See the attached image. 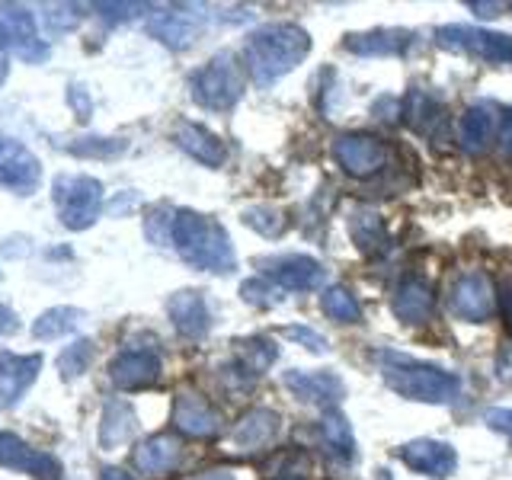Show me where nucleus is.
Listing matches in <instances>:
<instances>
[{
	"label": "nucleus",
	"mask_w": 512,
	"mask_h": 480,
	"mask_svg": "<svg viewBox=\"0 0 512 480\" xmlns=\"http://www.w3.org/2000/svg\"><path fill=\"white\" fill-rule=\"evenodd\" d=\"M68 103L74 106V112H77L80 119H90V100H87V90L84 87L71 84L68 87Z\"/></svg>",
	"instance_id": "42"
},
{
	"label": "nucleus",
	"mask_w": 512,
	"mask_h": 480,
	"mask_svg": "<svg viewBox=\"0 0 512 480\" xmlns=\"http://www.w3.org/2000/svg\"><path fill=\"white\" fill-rule=\"evenodd\" d=\"M282 333L288 336V340L301 343L304 349H311V352H330L327 336H320V333L311 330V327H282Z\"/></svg>",
	"instance_id": "37"
},
{
	"label": "nucleus",
	"mask_w": 512,
	"mask_h": 480,
	"mask_svg": "<svg viewBox=\"0 0 512 480\" xmlns=\"http://www.w3.org/2000/svg\"><path fill=\"white\" fill-rule=\"evenodd\" d=\"M311 52V36L295 23H269L247 39L244 61L260 87H272L279 77L295 71Z\"/></svg>",
	"instance_id": "2"
},
{
	"label": "nucleus",
	"mask_w": 512,
	"mask_h": 480,
	"mask_svg": "<svg viewBox=\"0 0 512 480\" xmlns=\"http://www.w3.org/2000/svg\"><path fill=\"white\" fill-rule=\"evenodd\" d=\"M500 141H503V151L512 154V112L503 116V132H500Z\"/></svg>",
	"instance_id": "45"
},
{
	"label": "nucleus",
	"mask_w": 512,
	"mask_h": 480,
	"mask_svg": "<svg viewBox=\"0 0 512 480\" xmlns=\"http://www.w3.org/2000/svg\"><path fill=\"white\" fill-rule=\"evenodd\" d=\"M477 16H496V13H500L503 10V4H484V0H471V4H468Z\"/></svg>",
	"instance_id": "44"
},
{
	"label": "nucleus",
	"mask_w": 512,
	"mask_h": 480,
	"mask_svg": "<svg viewBox=\"0 0 512 480\" xmlns=\"http://www.w3.org/2000/svg\"><path fill=\"white\" fill-rule=\"evenodd\" d=\"M148 32L167 48H186L202 32V16L192 7H164L148 20Z\"/></svg>",
	"instance_id": "16"
},
{
	"label": "nucleus",
	"mask_w": 512,
	"mask_h": 480,
	"mask_svg": "<svg viewBox=\"0 0 512 480\" xmlns=\"http://www.w3.org/2000/svg\"><path fill=\"white\" fill-rule=\"evenodd\" d=\"M0 468L32 474L36 480H61V461L42 448L26 445L13 432H0Z\"/></svg>",
	"instance_id": "10"
},
{
	"label": "nucleus",
	"mask_w": 512,
	"mask_h": 480,
	"mask_svg": "<svg viewBox=\"0 0 512 480\" xmlns=\"http://www.w3.org/2000/svg\"><path fill=\"white\" fill-rule=\"evenodd\" d=\"M333 157H336V164L343 167V173L356 176V180H365V176H375L384 164H388V144L375 135L352 132V135H340L333 141Z\"/></svg>",
	"instance_id": "8"
},
{
	"label": "nucleus",
	"mask_w": 512,
	"mask_h": 480,
	"mask_svg": "<svg viewBox=\"0 0 512 480\" xmlns=\"http://www.w3.org/2000/svg\"><path fill=\"white\" fill-rule=\"evenodd\" d=\"M109 378L122 391H141L160 381V356L154 349H125L109 362Z\"/></svg>",
	"instance_id": "12"
},
{
	"label": "nucleus",
	"mask_w": 512,
	"mask_h": 480,
	"mask_svg": "<svg viewBox=\"0 0 512 480\" xmlns=\"http://www.w3.org/2000/svg\"><path fill=\"white\" fill-rule=\"evenodd\" d=\"M100 480H135L132 474H125L122 468H103Z\"/></svg>",
	"instance_id": "48"
},
{
	"label": "nucleus",
	"mask_w": 512,
	"mask_h": 480,
	"mask_svg": "<svg viewBox=\"0 0 512 480\" xmlns=\"http://www.w3.org/2000/svg\"><path fill=\"white\" fill-rule=\"evenodd\" d=\"M52 202L68 231H87L103 212V183L93 176H58L52 183Z\"/></svg>",
	"instance_id": "4"
},
{
	"label": "nucleus",
	"mask_w": 512,
	"mask_h": 480,
	"mask_svg": "<svg viewBox=\"0 0 512 480\" xmlns=\"http://www.w3.org/2000/svg\"><path fill=\"white\" fill-rule=\"evenodd\" d=\"M128 148L125 141L119 138H77V144H68V151L77 154V157H119L122 151Z\"/></svg>",
	"instance_id": "33"
},
{
	"label": "nucleus",
	"mask_w": 512,
	"mask_h": 480,
	"mask_svg": "<svg viewBox=\"0 0 512 480\" xmlns=\"http://www.w3.org/2000/svg\"><path fill=\"white\" fill-rule=\"evenodd\" d=\"M173 426L192 439H208L221 432V416L196 391H180L173 400Z\"/></svg>",
	"instance_id": "14"
},
{
	"label": "nucleus",
	"mask_w": 512,
	"mask_h": 480,
	"mask_svg": "<svg viewBox=\"0 0 512 480\" xmlns=\"http://www.w3.org/2000/svg\"><path fill=\"white\" fill-rule=\"evenodd\" d=\"M436 311V288L426 279H404L394 292V314L404 324H426Z\"/></svg>",
	"instance_id": "20"
},
{
	"label": "nucleus",
	"mask_w": 512,
	"mask_h": 480,
	"mask_svg": "<svg viewBox=\"0 0 512 480\" xmlns=\"http://www.w3.org/2000/svg\"><path fill=\"white\" fill-rule=\"evenodd\" d=\"M378 372L384 384L404 400H420V404H452L461 391V381L452 372H442L439 365L416 362L407 352L381 349Z\"/></svg>",
	"instance_id": "3"
},
{
	"label": "nucleus",
	"mask_w": 512,
	"mask_h": 480,
	"mask_svg": "<svg viewBox=\"0 0 512 480\" xmlns=\"http://www.w3.org/2000/svg\"><path fill=\"white\" fill-rule=\"evenodd\" d=\"M448 304L461 320H471V324H484L493 314L496 304V288L484 276V272H464L461 279H455L452 292H448Z\"/></svg>",
	"instance_id": "9"
},
{
	"label": "nucleus",
	"mask_w": 512,
	"mask_h": 480,
	"mask_svg": "<svg viewBox=\"0 0 512 480\" xmlns=\"http://www.w3.org/2000/svg\"><path fill=\"white\" fill-rule=\"evenodd\" d=\"M285 480H301V477H285Z\"/></svg>",
	"instance_id": "49"
},
{
	"label": "nucleus",
	"mask_w": 512,
	"mask_h": 480,
	"mask_svg": "<svg viewBox=\"0 0 512 480\" xmlns=\"http://www.w3.org/2000/svg\"><path fill=\"white\" fill-rule=\"evenodd\" d=\"M10 52H13V42H10V29H7V23L0 20V87H4V80H7V58H10Z\"/></svg>",
	"instance_id": "41"
},
{
	"label": "nucleus",
	"mask_w": 512,
	"mask_h": 480,
	"mask_svg": "<svg viewBox=\"0 0 512 480\" xmlns=\"http://www.w3.org/2000/svg\"><path fill=\"white\" fill-rule=\"evenodd\" d=\"M42 183V164L23 141L0 135V189L13 196H32Z\"/></svg>",
	"instance_id": "7"
},
{
	"label": "nucleus",
	"mask_w": 512,
	"mask_h": 480,
	"mask_svg": "<svg viewBox=\"0 0 512 480\" xmlns=\"http://www.w3.org/2000/svg\"><path fill=\"white\" fill-rule=\"evenodd\" d=\"M400 461H404L410 471L426 474V477H452L458 468L455 448L436 439H416V442L400 445Z\"/></svg>",
	"instance_id": "15"
},
{
	"label": "nucleus",
	"mask_w": 512,
	"mask_h": 480,
	"mask_svg": "<svg viewBox=\"0 0 512 480\" xmlns=\"http://www.w3.org/2000/svg\"><path fill=\"white\" fill-rule=\"evenodd\" d=\"M320 308H324V314H327L330 320H336V324H356V320H362L359 301L352 298L343 285L327 288L324 298H320Z\"/></svg>",
	"instance_id": "30"
},
{
	"label": "nucleus",
	"mask_w": 512,
	"mask_h": 480,
	"mask_svg": "<svg viewBox=\"0 0 512 480\" xmlns=\"http://www.w3.org/2000/svg\"><path fill=\"white\" fill-rule=\"evenodd\" d=\"M487 426L490 429H496V432H503V436L512 442V410H506V407H496V410H487Z\"/></svg>",
	"instance_id": "39"
},
{
	"label": "nucleus",
	"mask_w": 512,
	"mask_h": 480,
	"mask_svg": "<svg viewBox=\"0 0 512 480\" xmlns=\"http://www.w3.org/2000/svg\"><path fill=\"white\" fill-rule=\"evenodd\" d=\"M167 314L173 320V327L180 330L186 340H202V336L208 333V327H212V314H208L205 298L199 292H192V288L170 295Z\"/></svg>",
	"instance_id": "17"
},
{
	"label": "nucleus",
	"mask_w": 512,
	"mask_h": 480,
	"mask_svg": "<svg viewBox=\"0 0 512 480\" xmlns=\"http://www.w3.org/2000/svg\"><path fill=\"white\" fill-rule=\"evenodd\" d=\"M410 45V32L400 29H375L365 32V36H346V48L352 55H404Z\"/></svg>",
	"instance_id": "24"
},
{
	"label": "nucleus",
	"mask_w": 512,
	"mask_h": 480,
	"mask_svg": "<svg viewBox=\"0 0 512 480\" xmlns=\"http://www.w3.org/2000/svg\"><path fill=\"white\" fill-rule=\"evenodd\" d=\"M320 439L340 461L356 458V439H352V426L340 410H327L320 420Z\"/></svg>",
	"instance_id": "28"
},
{
	"label": "nucleus",
	"mask_w": 512,
	"mask_h": 480,
	"mask_svg": "<svg viewBox=\"0 0 512 480\" xmlns=\"http://www.w3.org/2000/svg\"><path fill=\"white\" fill-rule=\"evenodd\" d=\"M64 10H68V7H55V10H48V16H45L48 29L64 32V29H71V26L80 20V13H64Z\"/></svg>",
	"instance_id": "40"
},
{
	"label": "nucleus",
	"mask_w": 512,
	"mask_h": 480,
	"mask_svg": "<svg viewBox=\"0 0 512 480\" xmlns=\"http://www.w3.org/2000/svg\"><path fill=\"white\" fill-rule=\"evenodd\" d=\"M404 116H410L407 122L416 128V132H429V125L442 119V109H439L436 100H429V96L413 93V96H410V109L404 112Z\"/></svg>",
	"instance_id": "34"
},
{
	"label": "nucleus",
	"mask_w": 512,
	"mask_h": 480,
	"mask_svg": "<svg viewBox=\"0 0 512 480\" xmlns=\"http://www.w3.org/2000/svg\"><path fill=\"white\" fill-rule=\"evenodd\" d=\"M0 20H4L7 29H10L13 52L20 55L26 64H36V61L48 58V45L39 39L36 20L29 16V10H23V7H0Z\"/></svg>",
	"instance_id": "19"
},
{
	"label": "nucleus",
	"mask_w": 512,
	"mask_h": 480,
	"mask_svg": "<svg viewBox=\"0 0 512 480\" xmlns=\"http://www.w3.org/2000/svg\"><path fill=\"white\" fill-rule=\"evenodd\" d=\"M276 436H279V413L256 407L247 416H240V423L231 432V442L237 452H260V448L269 445Z\"/></svg>",
	"instance_id": "21"
},
{
	"label": "nucleus",
	"mask_w": 512,
	"mask_h": 480,
	"mask_svg": "<svg viewBox=\"0 0 512 480\" xmlns=\"http://www.w3.org/2000/svg\"><path fill=\"white\" fill-rule=\"evenodd\" d=\"M84 320V311L80 308H52L39 314V320L32 324V336L36 340H58V336H68L80 327Z\"/></svg>",
	"instance_id": "29"
},
{
	"label": "nucleus",
	"mask_w": 512,
	"mask_h": 480,
	"mask_svg": "<svg viewBox=\"0 0 512 480\" xmlns=\"http://www.w3.org/2000/svg\"><path fill=\"white\" fill-rule=\"evenodd\" d=\"M285 388L304 404H336L346 394V384L333 372H285Z\"/></svg>",
	"instance_id": "18"
},
{
	"label": "nucleus",
	"mask_w": 512,
	"mask_h": 480,
	"mask_svg": "<svg viewBox=\"0 0 512 480\" xmlns=\"http://www.w3.org/2000/svg\"><path fill=\"white\" fill-rule=\"evenodd\" d=\"M189 90H192V100H196L202 109L228 112L231 106H237L240 93H244V80H240V71H237V58L231 52L215 55L205 68H199L189 77Z\"/></svg>",
	"instance_id": "5"
},
{
	"label": "nucleus",
	"mask_w": 512,
	"mask_h": 480,
	"mask_svg": "<svg viewBox=\"0 0 512 480\" xmlns=\"http://www.w3.org/2000/svg\"><path fill=\"white\" fill-rule=\"evenodd\" d=\"M458 138H461V148L468 154L487 151V144L493 141V112L487 106H471L461 116Z\"/></svg>",
	"instance_id": "26"
},
{
	"label": "nucleus",
	"mask_w": 512,
	"mask_h": 480,
	"mask_svg": "<svg viewBox=\"0 0 512 480\" xmlns=\"http://www.w3.org/2000/svg\"><path fill=\"white\" fill-rule=\"evenodd\" d=\"M16 330H20V317H16L7 304H0V340H7Z\"/></svg>",
	"instance_id": "43"
},
{
	"label": "nucleus",
	"mask_w": 512,
	"mask_h": 480,
	"mask_svg": "<svg viewBox=\"0 0 512 480\" xmlns=\"http://www.w3.org/2000/svg\"><path fill=\"white\" fill-rule=\"evenodd\" d=\"M192 480H237L231 471H224V468H215V471H205V474H196Z\"/></svg>",
	"instance_id": "47"
},
{
	"label": "nucleus",
	"mask_w": 512,
	"mask_h": 480,
	"mask_svg": "<svg viewBox=\"0 0 512 480\" xmlns=\"http://www.w3.org/2000/svg\"><path fill=\"white\" fill-rule=\"evenodd\" d=\"M349 234H352V244L365 256L384 250V244H388V231H384L381 215L365 212V208H356V212L349 215Z\"/></svg>",
	"instance_id": "27"
},
{
	"label": "nucleus",
	"mask_w": 512,
	"mask_h": 480,
	"mask_svg": "<svg viewBox=\"0 0 512 480\" xmlns=\"http://www.w3.org/2000/svg\"><path fill=\"white\" fill-rule=\"evenodd\" d=\"M42 372V356H16L10 349H0V410H13L23 400V394L36 384Z\"/></svg>",
	"instance_id": "11"
},
{
	"label": "nucleus",
	"mask_w": 512,
	"mask_h": 480,
	"mask_svg": "<svg viewBox=\"0 0 512 480\" xmlns=\"http://www.w3.org/2000/svg\"><path fill=\"white\" fill-rule=\"evenodd\" d=\"M183 458V448L173 436H151L135 448V468L148 477H167Z\"/></svg>",
	"instance_id": "22"
},
{
	"label": "nucleus",
	"mask_w": 512,
	"mask_h": 480,
	"mask_svg": "<svg viewBox=\"0 0 512 480\" xmlns=\"http://www.w3.org/2000/svg\"><path fill=\"white\" fill-rule=\"evenodd\" d=\"M173 221H176V212L167 205L154 208V212H148V218H144V234H148L151 244L164 247L167 240H173Z\"/></svg>",
	"instance_id": "35"
},
{
	"label": "nucleus",
	"mask_w": 512,
	"mask_h": 480,
	"mask_svg": "<svg viewBox=\"0 0 512 480\" xmlns=\"http://www.w3.org/2000/svg\"><path fill=\"white\" fill-rule=\"evenodd\" d=\"M244 221L250 224L253 231H260L263 237H276L285 231V215L279 212V208L272 205H253L244 212Z\"/></svg>",
	"instance_id": "32"
},
{
	"label": "nucleus",
	"mask_w": 512,
	"mask_h": 480,
	"mask_svg": "<svg viewBox=\"0 0 512 480\" xmlns=\"http://www.w3.org/2000/svg\"><path fill=\"white\" fill-rule=\"evenodd\" d=\"M176 144H180L189 157H196L199 164H205V167H221L224 157H228V151H224V144L218 141V135H212L208 128H202L196 122H180V128H176Z\"/></svg>",
	"instance_id": "23"
},
{
	"label": "nucleus",
	"mask_w": 512,
	"mask_h": 480,
	"mask_svg": "<svg viewBox=\"0 0 512 480\" xmlns=\"http://www.w3.org/2000/svg\"><path fill=\"white\" fill-rule=\"evenodd\" d=\"M93 356H96L93 340H87V336H84V340H74V343L58 356V372H61V378H64V381L80 378V375H84L87 368L93 365Z\"/></svg>",
	"instance_id": "31"
},
{
	"label": "nucleus",
	"mask_w": 512,
	"mask_h": 480,
	"mask_svg": "<svg viewBox=\"0 0 512 480\" xmlns=\"http://www.w3.org/2000/svg\"><path fill=\"white\" fill-rule=\"evenodd\" d=\"M173 247L192 269L215 272V276H228L237 266V253L231 244V234L224 231V224L208 215L192 212V208H180V212H176Z\"/></svg>",
	"instance_id": "1"
},
{
	"label": "nucleus",
	"mask_w": 512,
	"mask_h": 480,
	"mask_svg": "<svg viewBox=\"0 0 512 480\" xmlns=\"http://www.w3.org/2000/svg\"><path fill=\"white\" fill-rule=\"evenodd\" d=\"M135 410L122 404V400H109L103 410V426H100V442L103 448H119L135 436Z\"/></svg>",
	"instance_id": "25"
},
{
	"label": "nucleus",
	"mask_w": 512,
	"mask_h": 480,
	"mask_svg": "<svg viewBox=\"0 0 512 480\" xmlns=\"http://www.w3.org/2000/svg\"><path fill=\"white\" fill-rule=\"evenodd\" d=\"M436 42L445 52H458V55H471L480 61H493V64H506L512 61V36L506 32H490L480 26H442L436 32Z\"/></svg>",
	"instance_id": "6"
},
{
	"label": "nucleus",
	"mask_w": 512,
	"mask_h": 480,
	"mask_svg": "<svg viewBox=\"0 0 512 480\" xmlns=\"http://www.w3.org/2000/svg\"><path fill=\"white\" fill-rule=\"evenodd\" d=\"M96 10H100V16L109 23H128V20H135L138 13L151 10V7L148 4H96Z\"/></svg>",
	"instance_id": "38"
},
{
	"label": "nucleus",
	"mask_w": 512,
	"mask_h": 480,
	"mask_svg": "<svg viewBox=\"0 0 512 480\" xmlns=\"http://www.w3.org/2000/svg\"><path fill=\"white\" fill-rule=\"evenodd\" d=\"M240 295H244V301H250V304H260V308L279 304V298H272L276 295V288H272L266 279H247L244 285H240Z\"/></svg>",
	"instance_id": "36"
},
{
	"label": "nucleus",
	"mask_w": 512,
	"mask_h": 480,
	"mask_svg": "<svg viewBox=\"0 0 512 480\" xmlns=\"http://www.w3.org/2000/svg\"><path fill=\"white\" fill-rule=\"evenodd\" d=\"M500 301H503V314H506V324H509V330H512V285H509V282L503 285V298H500Z\"/></svg>",
	"instance_id": "46"
},
{
	"label": "nucleus",
	"mask_w": 512,
	"mask_h": 480,
	"mask_svg": "<svg viewBox=\"0 0 512 480\" xmlns=\"http://www.w3.org/2000/svg\"><path fill=\"white\" fill-rule=\"evenodd\" d=\"M266 269V276L276 282L285 292H311L320 282H324V266H320L314 256H272V260L260 263Z\"/></svg>",
	"instance_id": "13"
}]
</instances>
